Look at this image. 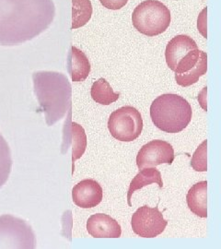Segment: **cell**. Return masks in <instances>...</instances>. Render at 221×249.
I'll use <instances>...</instances> for the list:
<instances>
[{"label": "cell", "instance_id": "6", "mask_svg": "<svg viewBox=\"0 0 221 249\" xmlns=\"http://www.w3.org/2000/svg\"><path fill=\"white\" fill-rule=\"evenodd\" d=\"M108 128L117 141L133 142L140 136L143 129L141 114L135 107H121L111 114Z\"/></svg>", "mask_w": 221, "mask_h": 249}, {"label": "cell", "instance_id": "12", "mask_svg": "<svg viewBox=\"0 0 221 249\" xmlns=\"http://www.w3.org/2000/svg\"><path fill=\"white\" fill-rule=\"evenodd\" d=\"M90 63L88 57L81 50L71 46L68 57V71L74 82H81L86 80L90 73Z\"/></svg>", "mask_w": 221, "mask_h": 249}, {"label": "cell", "instance_id": "7", "mask_svg": "<svg viewBox=\"0 0 221 249\" xmlns=\"http://www.w3.org/2000/svg\"><path fill=\"white\" fill-rule=\"evenodd\" d=\"M167 224L158 207L151 208L148 205L137 209L131 220L133 231L144 238H154L161 234Z\"/></svg>", "mask_w": 221, "mask_h": 249}, {"label": "cell", "instance_id": "21", "mask_svg": "<svg viewBox=\"0 0 221 249\" xmlns=\"http://www.w3.org/2000/svg\"><path fill=\"white\" fill-rule=\"evenodd\" d=\"M206 12L207 9H204L201 12V14L198 17V22H197V28L198 31L201 33V35L206 38L207 34H206Z\"/></svg>", "mask_w": 221, "mask_h": 249}, {"label": "cell", "instance_id": "17", "mask_svg": "<svg viewBox=\"0 0 221 249\" xmlns=\"http://www.w3.org/2000/svg\"><path fill=\"white\" fill-rule=\"evenodd\" d=\"M71 135H72V162L74 166L75 160L80 159L84 154L87 148V136L84 128L78 124L73 122L71 124Z\"/></svg>", "mask_w": 221, "mask_h": 249}, {"label": "cell", "instance_id": "3", "mask_svg": "<svg viewBox=\"0 0 221 249\" xmlns=\"http://www.w3.org/2000/svg\"><path fill=\"white\" fill-rule=\"evenodd\" d=\"M192 107L180 95L166 93L155 99L151 107L152 122L167 133L183 131L191 122Z\"/></svg>", "mask_w": 221, "mask_h": 249}, {"label": "cell", "instance_id": "14", "mask_svg": "<svg viewBox=\"0 0 221 249\" xmlns=\"http://www.w3.org/2000/svg\"><path fill=\"white\" fill-rule=\"evenodd\" d=\"M153 183L159 185V188L163 187L161 174L159 170L156 169V167H148V168L141 169V171L133 178L130 183V187L127 192V202L129 207H132L131 197H132L133 193Z\"/></svg>", "mask_w": 221, "mask_h": 249}, {"label": "cell", "instance_id": "13", "mask_svg": "<svg viewBox=\"0 0 221 249\" xmlns=\"http://www.w3.org/2000/svg\"><path fill=\"white\" fill-rule=\"evenodd\" d=\"M190 211L200 218L207 217V182L201 181L190 188L186 196Z\"/></svg>", "mask_w": 221, "mask_h": 249}, {"label": "cell", "instance_id": "16", "mask_svg": "<svg viewBox=\"0 0 221 249\" xmlns=\"http://www.w3.org/2000/svg\"><path fill=\"white\" fill-rule=\"evenodd\" d=\"M72 26L78 29L86 25L92 15V5L90 0H72Z\"/></svg>", "mask_w": 221, "mask_h": 249}, {"label": "cell", "instance_id": "4", "mask_svg": "<svg viewBox=\"0 0 221 249\" xmlns=\"http://www.w3.org/2000/svg\"><path fill=\"white\" fill-rule=\"evenodd\" d=\"M132 22L142 35L159 36L170 26V12L158 0H145L134 10Z\"/></svg>", "mask_w": 221, "mask_h": 249}, {"label": "cell", "instance_id": "8", "mask_svg": "<svg viewBox=\"0 0 221 249\" xmlns=\"http://www.w3.org/2000/svg\"><path fill=\"white\" fill-rule=\"evenodd\" d=\"M174 150L172 146L164 141L156 140L144 145L136 156L138 169L156 167L159 164H171L174 160Z\"/></svg>", "mask_w": 221, "mask_h": 249}, {"label": "cell", "instance_id": "5", "mask_svg": "<svg viewBox=\"0 0 221 249\" xmlns=\"http://www.w3.org/2000/svg\"><path fill=\"white\" fill-rule=\"evenodd\" d=\"M35 235L28 223L11 215L0 216V249H34Z\"/></svg>", "mask_w": 221, "mask_h": 249}, {"label": "cell", "instance_id": "10", "mask_svg": "<svg viewBox=\"0 0 221 249\" xmlns=\"http://www.w3.org/2000/svg\"><path fill=\"white\" fill-rule=\"evenodd\" d=\"M87 230L94 238H119L122 234L118 222L103 213L91 215L87 222Z\"/></svg>", "mask_w": 221, "mask_h": 249}, {"label": "cell", "instance_id": "19", "mask_svg": "<svg viewBox=\"0 0 221 249\" xmlns=\"http://www.w3.org/2000/svg\"><path fill=\"white\" fill-rule=\"evenodd\" d=\"M207 141H204L199 145V147L195 151L192 160L191 166L196 172H206L207 171Z\"/></svg>", "mask_w": 221, "mask_h": 249}, {"label": "cell", "instance_id": "20", "mask_svg": "<svg viewBox=\"0 0 221 249\" xmlns=\"http://www.w3.org/2000/svg\"><path fill=\"white\" fill-rule=\"evenodd\" d=\"M100 2L106 9L117 10L124 7L128 0H100Z\"/></svg>", "mask_w": 221, "mask_h": 249}, {"label": "cell", "instance_id": "15", "mask_svg": "<svg viewBox=\"0 0 221 249\" xmlns=\"http://www.w3.org/2000/svg\"><path fill=\"white\" fill-rule=\"evenodd\" d=\"M90 94L97 104L103 106H109L120 97V93H115L109 82L103 78L99 79L92 84Z\"/></svg>", "mask_w": 221, "mask_h": 249}, {"label": "cell", "instance_id": "2", "mask_svg": "<svg viewBox=\"0 0 221 249\" xmlns=\"http://www.w3.org/2000/svg\"><path fill=\"white\" fill-rule=\"evenodd\" d=\"M34 93L48 125H53L71 111L72 88L68 79L59 72L33 74Z\"/></svg>", "mask_w": 221, "mask_h": 249}, {"label": "cell", "instance_id": "1", "mask_svg": "<svg viewBox=\"0 0 221 249\" xmlns=\"http://www.w3.org/2000/svg\"><path fill=\"white\" fill-rule=\"evenodd\" d=\"M54 16L53 0H0V45L33 40L48 29Z\"/></svg>", "mask_w": 221, "mask_h": 249}, {"label": "cell", "instance_id": "9", "mask_svg": "<svg viewBox=\"0 0 221 249\" xmlns=\"http://www.w3.org/2000/svg\"><path fill=\"white\" fill-rule=\"evenodd\" d=\"M103 191L97 181L85 179L72 189L73 202L82 209H91L102 200Z\"/></svg>", "mask_w": 221, "mask_h": 249}, {"label": "cell", "instance_id": "18", "mask_svg": "<svg viewBox=\"0 0 221 249\" xmlns=\"http://www.w3.org/2000/svg\"><path fill=\"white\" fill-rule=\"evenodd\" d=\"M11 167L12 159L9 144L0 134V187L8 181Z\"/></svg>", "mask_w": 221, "mask_h": 249}, {"label": "cell", "instance_id": "11", "mask_svg": "<svg viewBox=\"0 0 221 249\" xmlns=\"http://www.w3.org/2000/svg\"><path fill=\"white\" fill-rule=\"evenodd\" d=\"M198 48L195 41L188 36L181 35L173 37L169 42L165 57L170 70L174 71L178 62H180L190 51Z\"/></svg>", "mask_w": 221, "mask_h": 249}]
</instances>
